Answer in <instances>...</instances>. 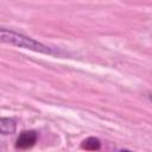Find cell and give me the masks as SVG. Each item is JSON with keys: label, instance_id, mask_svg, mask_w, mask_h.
Returning <instances> with one entry per match:
<instances>
[{"label": "cell", "instance_id": "3957f363", "mask_svg": "<svg viewBox=\"0 0 152 152\" xmlns=\"http://www.w3.org/2000/svg\"><path fill=\"white\" fill-rule=\"evenodd\" d=\"M17 129V122L11 118H0V133L4 135L13 134Z\"/></svg>", "mask_w": 152, "mask_h": 152}, {"label": "cell", "instance_id": "6da1fadb", "mask_svg": "<svg viewBox=\"0 0 152 152\" xmlns=\"http://www.w3.org/2000/svg\"><path fill=\"white\" fill-rule=\"evenodd\" d=\"M0 43L14 45L21 49H27V50H31L38 53H44V55H59L61 53L59 51H56L52 48L31 37H27L23 33H19V32H15L8 28H2V27H0Z\"/></svg>", "mask_w": 152, "mask_h": 152}, {"label": "cell", "instance_id": "7a4b0ae2", "mask_svg": "<svg viewBox=\"0 0 152 152\" xmlns=\"http://www.w3.org/2000/svg\"><path fill=\"white\" fill-rule=\"evenodd\" d=\"M38 139V133L36 131H24L19 134L15 140V147L20 150L31 148Z\"/></svg>", "mask_w": 152, "mask_h": 152}, {"label": "cell", "instance_id": "277c9868", "mask_svg": "<svg viewBox=\"0 0 152 152\" xmlns=\"http://www.w3.org/2000/svg\"><path fill=\"white\" fill-rule=\"evenodd\" d=\"M81 147L86 151H97L101 148V142L97 138L95 137H89L87 139H84L81 144Z\"/></svg>", "mask_w": 152, "mask_h": 152}]
</instances>
